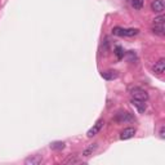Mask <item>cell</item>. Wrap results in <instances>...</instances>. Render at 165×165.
<instances>
[{
  "instance_id": "9c48e42d",
  "label": "cell",
  "mask_w": 165,
  "mask_h": 165,
  "mask_svg": "<svg viewBox=\"0 0 165 165\" xmlns=\"http://www.w3.org/2000/svg\"><path fill=\"white\" fill-rule=\"evenodd\" d=\"M132 104L134 106L135 109L138 110V112H139V114H144V112H146L147 106H146V103H144L143 101H139V99H134V98H132Z\"/></svg>"
},
{
  "instance_id": "6da1fadb",
  "label": "cell",
  "mask_w": 165,
  "mask_h": 165,
  "mask_svg": "<svg viewBox=\"0 0 165 165\" xmlns=\"http://www.w3.org/2000/svg\"><path fill=\"white\" fill-rule=\"evenodd\" d=\"M112 34L116 35V36H128V37H132V36L138 35V34H139V30H138V28L114 27V28H112Z\"/></svg>"
},
{
  "instance_id": "4fadbf2b",
  "label": "cell",
  "mask_w": 165,
  "mask_h": 165,
  "mask_svg": "<svg viewBox=\"0 0 165 165\" xmlns=\"http://www.w3.org/2000/svg\"><path fill=\"white\" fill-rule=\"evenodd\" d=\"M152 32L156 34L159 36H164L165 35V30H164V23H160V25H155V27L152 28Z\"/></svg>"
},
{
  "instance_id": "8fae6325",
  "label": "cell",
  "mask_w": 165,
  "mask_h": 165,
  "mask_svg": "<svg viewBox=\"0 0 165 165\" xmlns=\"http://www.w3.org/2000/svg\"><path fill=\"white\" fill-rule=\"evenodd\" d=\"M97 147H98V144L97 143H93V144H90V146H88L84 151H83V156H85V158H89L90 155H93V152L97 150Z\"/></svg>"
},
{
  "instance_id": "8992f818",
  "label": "cell",
  "mask_w": 165,
  "mask_h": 165,
  "mask_svg": "<svg viewBox=\"0 0 165 165\" xmlns=\"http://www.w3.org/2000/svg\"><path fill=\"white\" fill-rule=\"evenodd\" d=\"M135 135V128L133 127H128L125 128L121 133H120V139L121 141H125V139H130Z\"/></svg>"
},
{
  "instance_id": "ba28073f",
  "label": "cell",
  "mask_w": 165,
  "mask_h": 165,
  "mask_svg": "<svg viewBox=\"0 0 165 165\" xmlns=\"http://www.w3.org/2000/svg\"><path fill=\"white\" fill-rule=\"evenodd\" d=\"M102 77L104 80H115L119 77V72L116 70H107V71H102Z\"/></svg>"
},
{
  "instance_id": "7a4b0ae2",
  "label": "cell",
  "mask_w": 165,
  "mask_h": 165,
  "mask_svg": "<svg viewBox=\"0 0 165 165\" xmlns=\"http://www.w3.org/2000/svg\"><path fill=\"white\" fill-rule=\"evenodd\" d=\"M129 92H130L132 98H134V99H139V101L146 102V101H148V98H150L148 93L144 90V89L139 88V86H134V88H130Z\"/></svg>"
},
{
  "instance_id": "ac0fdd59",
  "label": "cell",
  "mask_w": 165,
  "mask_h": 165,
  "mask_svg": "<svg viewBox=\"0 0 165 165\" xmlns=\"http://www.w3.org/2000/svg\"><path fill=\"white\" fill-rule=\"evenodd\" d=\"M164 21H165V16L161 13L160 16H158V17H155V19H153V22H155V25H160V23H164Z\"/></svg>"
},
{
  "instance_id": "7c38bea8",
  "label": "cell",
  "mask_w": 165,
  "mask_h": 165,
  "mask_svg": "<svg viewBox=\"0 0 165 165\" xmlns=\"http://www.w3.org/2000/svg\"><path fill=\"white\" fill-rule=\"evenodd\" d=\"M114 53H115V56H116V58H118V60H123L124 56H125V51H124V48H123V46H120V45H116V46H115Z\"/></svg>"
},
{
  "instance_id": "30bf717a",
  "label": "cell",
  "mask_w": 165,
  "mask_h": 165,
  "mask_svg": "<svg viewBox=\"0 0 165 165\" xmlns=\"http://www.w3.org/2000/svg\"><path fill=\"white\" fill-rule=\"evenodd\" d=\"M41 161H43L41 156H39V155H34V156L27 158L25 160V164L26 165H39V164H41Z\"/></svg>"
},
{
  "instance_id": "3957f363",
  "label": "cell",
  "mask_w": 165,
  "mask_h": 165,
  "mask_svg": "<svg viewBox=\"0 0 165 165\" xmlns=\"http://www.w3.org/2000/svg\"><path fill=\"white\" fill-rule=\"evenodd\" d=\"M115 120L118 121V123H132L135 119H134V116H132L127 111H119L118 114L115 115Z\"/></svg>"
},
{
  "instance_id": "277c9868",
  "label": "cell",
  "mask_w": 165,
  "mask_h": 165,
  "mask_svg": "<svg viewBox=\"0 0 165 165\" xmlns=\"http://www.w3.org/2000/svg\"><path fill=\"white\" fill-rule=\"evenodd\" d=\"M103 127V120L102 119H99L98 121H97L94 125H93V127L88 130V133H86V135H88V137L89 138H92V137H94V135H97V134H98V132L101 130V128Z\"/></svg>"
},
{
  "instance_id": "2e32d148",
  "label": "cell",
  "mask_w": 165,
  "mask_h": 165,
  "mask_svg": "<svg viewBox=\"0 0 165 165\" xmlns=\"http://www.w3.org/2000/svg\"><path fill=\"white\" fill-rule=\"evenodd\" d=\"M130 4L134 9H142L143 7V0H130Z\"/></svg>"
},
{
  "instance_id": "5bb4252c",
  "label": "cell",
  "mask_w": 165,
  "mask_h": 165,
  "mask_svg": "<svg viewBox=\"0 0 165 165\" xmlns=\"http://www.w3.org/2000/svg\"><path fill=\"white\" fill-rule=\"evenodd\" d=\"M65 142H61V141H57V142H52L51 143V148L54 150V151H61L65 148Z\"/></svg>"
},
{
  "instance_id": "9a60e30c",
  "label": "cell",
  "mask_w": 165,
  "mask_h": 165,
  "mask_svg": "<svg viewBox=\"0 0 165 165\" xmlns=\"http://www.w3.org/2000/svg\"><path fill=\"white\" fill-rule=\"evenodd\" d=\"M63 163L67 164V165H74V164H80L81 160H80L79 158H76V156H69Z\"/></svg>"
},
{
  "instance_id": "52a82bcc",
  "label": "cell",
  "mask_w": 165,
  "mask_h": 165,
  "mask_svg": "<svg viewBox=\"0 0 165 165\" xmlns=\"http://www.w3.org/2000/svg\"><path fill=\"white\" fill-rule=\"evenodd\" d=\"M152 71H153V74H158V75H161L165 71V60H164V58L159 60L156 63L153 65Z\"/></svg>"
},
{
  "instance_id": "e0dca14e",
  "label": "cell",
  "mask_w": 165,
  "mask_h": 165,
  "mask_svg": "<svg viewBox=\"0 0 165 165\" xmlns=\"http://www.w3.org/2000/svg\"><path fill=\"white\" fill-rule=\"evenodd\" d=\"M127 54H128V61H129V62L133 63L134 61H137V54H135L134 51H129Z\"/></svg>"
},
{
  "instance_id": "5b68a950",
  "label": "cell",
  "mask_w": 165,
  "mask_h": 165,
  "mask_svg": "<svg viewBox=\"0 0 165 165\" xmlns=\"http://www.w3.org/2000/svg\"><path fill=\"white\" fill-rule=\"evenodd\" d=\"M151 9L155 13H159L161 14L165 9V4H164V0H152L151 3Z\"/></svg>"
},
{
  "instance_id": "d6986e66",
  "label": "cell",
  "mask_w": 165,
  "mask_h": 165,
  "mask_svg": "<svg viewBox=\"0 0 165 165\" xmlns=\"http://www.w3.org/2000/svg\"><path fill=\"white\" fill-rule=\"evenodd\" d=\"M164 133H165V128L161 127V128H160V137H161V138H165V134H164Z\"/></svg>"
}]
</instances>
